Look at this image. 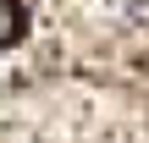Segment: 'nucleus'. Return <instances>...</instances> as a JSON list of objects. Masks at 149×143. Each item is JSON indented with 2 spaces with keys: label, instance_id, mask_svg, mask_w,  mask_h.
Here are the masks:
<instances>
[{
  "label": "nucleus",
  "instance_id": "f257e3e1",
  "mask_svg": "<svg viewBox=\"0 0 149 143\" xmlns=\"http://www.w3.org/2000/svg\"><path fill=\"white\" fill-rule=\"evenodd\" d=\"M22 22H28V11H22L17 0H0V50H6V44H17Z\"/></svg>",
  "mask_w": 149,
  "mask_h": 143
}]
</instances>
